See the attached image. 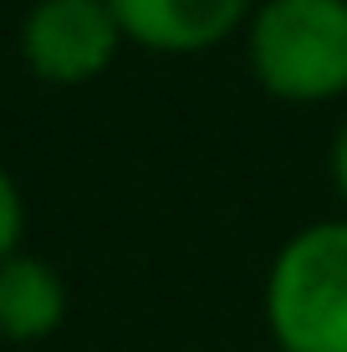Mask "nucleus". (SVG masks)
I'll use <instances>...</instances> for the list:
<instances>
[{
    "label": "nucleus",
    "instance_id": "7ed1b4c3",
    "mask_svg": "<svg viewBox=\"0 0 347 352\" xmlns=\"http://www.w3.org/2000/svg\"><path fill=\"white\" fill-rule=\"evenodd\" d=\"M123 41L113 0H36L21 21V62L52 87L98 82Z\"/></svg>",
    "mask_w": 347,
    "mask_h": 352
},
{
    "label": "nucleus",
    "instance_id": "f257e3e1",
    "mask_svg": "<svg viewBox=\"0 0 347 352\" xmlns=\"http://www.w3.org/2000/svg\"><path fill=\"white\" fill-rule=\"evenodd\" d=\"M245 62L276 102H332L347 92V0H260Z\"/></svg>",
    "mask_w": 347,
    "mask_h": 352
},
{
    "label": "nucleus",
    "instance_id": "0eeeda50",
    "mask_svg": "<svg viewBox=\"0 0 347 352\" xmlns=\"http://www.w3.org/2000/svg\"><path fill=\"white\" fill-rule=\"evenodd\" d=\"M332 184H337V194L347 199V123L337 128V138H332Z\"/></svg>",
    "mask_w": 347,
    "mask_h": 352
},
{
    "label": "nucleus",
    "instance_id": "f03ea898",
    "mask_svg": "<svg viewBox=\"0 0 347 352\" xmlns=\"http://www.w3.org/2000/svg\"><path fill=\"white\" fill-rule=\"evenodd\" d=\"M266 322L281 352H347V220H317L276 250Z\"/></svg>",
    "mask_w": 347,
    "mask_h": 352
},
{
    "label": "nucleus",
    "instance_id": "20e7f679",
    "mask_svg": "<svg viewBox=\"0 0 347 352\" xmlns=\"http://www.w3.org/2000/svg\"><path fill=\"white\" fill-rule=\"evenodd\" d=\"M123 36L159 56H199L240 36L256 0H113Z\"/></svg>",
    "mask_w": 347,
    "mask_h": 352
},
{
    "label": "nucleus",
    "instance_id": "39448f33",
    "mask_svg": "<svg viewBox=\"0 0 347 352\" xmlns=\"http://www.w3.org/2000/svg\"><path fill=\"white\" fill-rule=\"evenodd\" d=\"M67 317V286L56 265L41 256H16L0 261V337L5 342H41L52 337Z\"/></svg>",
    "mask_w": 347,
    "mask_h": 352
},
{
    "label": "nucleus",
    "instance_id": "423d86ee",
    "mask_svg": "<svg viewBox=\"0 0 347 352\" xmlns=\"http://www.w3.org/2000/svg\"><path fill=\"white\" fill-rule=\"evenodd\" d=\"M21 230H26V199H21L16 174L0 164V261L21 250Z\"/></svg>",
    "mask_w": 347,
    "mask_h": 352
}]
</instances>
